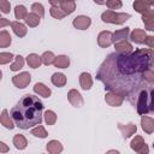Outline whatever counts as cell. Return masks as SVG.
Segmentation results:
<instances>
[{"label": "cell", "instance_id": "cell-1", "mask_svg": "<svg viewBox=\"0 0 154 154\" xmlns=\"http://www.w3.org/2000/svg\"><path fill=\"white\" fill-rule=\"evenodd\" d=\"M153 49L141 48L126 54H109L101 64L96 79L105 84L108 91H116L128 96L134 103L140 89L144 88L143 72L152 69Z\"/></svg>", "mask_w": 154, "mask_h": 154}, {"label": "cell", "instance_id": "cell-2", "mask_svg": "<svg viewBox=\"0 0 154 154\" xmlns=\"http://www.w3.org/2000/svg\"><path fill=\"white\" fill-rule=\"evenodd\" d=\"M43 105L41 100L31 94L23 95L16 106L12 107L10 114L14 124L20 129H29L42 122Z\"/></svg>", "mask_w": 154, "mask_h": 154}, {"label": "cell", "instance_id": "cell-3", "mask_svg": "<svg viewBox=\"0 0 154 154\" xmlns=\"http://www.w3.org/2000/svg\"><path fill=\"white\" fill-rule=\"evenodd\" d=\"M153 88H142L136 96V108L138 114H147L152 112L153 108Z\"/></svg>", "mask_w": 154, "mask_h": 154}, {"label": "cell", "instance_id": "cell-4", "mask_svg": "<svg viewBox=\"0 0 154 154\" xmlns=\"http://www.w3.org/2000/svg\"><path fill=\"white\" fill-rule=\"evenodd\" d=\"M131 16L129 13H124V12H120V13H117L112 10H107L105 11L102 14H101V19L102 22L105 23H112V24H123L125 23Z\"/></svg>", "mask_w": 154, "mask_h": 154}, {"label": "cell", "instance_id": "cell-5", "mask_svg": "<svg viewBox=\"0 0 154 154\" xmlns=\"http://www.w3.org/2000/svg\"><path fill=\"white\" fill-rule=\"evenodd\" d=\"M130 147L132 150H135L138 154H148L149 153V148H148L147 143L144 142V140L142 138V136H135V138L130 143Z\"/></svg>", "mask_w": 154, "mask_h": 154}, {"label": "cell", "instance_id": "cell-6", "mask_svg": "<svg viewBox=\"0 0 154 154\" xmlns=\"http://www.w3.org/2000/svg\"><path fill=\"white\" fill-rule=\"evenodd\" d=\"M30 81H31V75L29 72H20L19 75H16L12 77V83L19 89L28 87Z\"/></svg>", "mask_w": 154, "mask_h": 154}, {"label": "cell", "instance_id": "cell-7", "mask_svg": "<svg viewBox=\"0 0 154 154\" xmlns=\"http://www.w3.org/2000/svg\"><path fill=\"white\" fill-rule=\"evenodd\" d=\"M105 101H106L109 106L119 107V106H122V103H123V101H124V96L120 95L119 93H116V91H108V93H106V95H105Z\"/></svg>", "mask_w": 154, "mask_h": 154}, {"label": "cell", "instance_id": "cell-8", "mask_svg": "<svg viewBox=\"0 0 154 154\" xmlns=\"http://www.w3.org/2000/svg\"><path fill=\"white\" fill-rule=\"evenodd\" d=\"M67 100H69V102H70L72 106H75V107H81V106H83V103H84V100H83L81 93H79L78 90H76V89H71V90L67 93Z\"/></svg>", "mask_w": 154, "mask_h": 154}, {"label": "cell", "instance_id": "cell-9", "mask_svg": "<svg viewBox=\"0 0 154 154\" xmlns=\"http://www.w3.org/2000/svg\"><path fill=\"white\" fill-rule=\"evenodd\" d=\"M90 24H91V19H90L88 16H83V14L77 16V17L73 19V22H72V25H73L76 29H79V30H85V29H88V28L90 26Z\"/></svg>", "mask_w": 154, "mask_h": 154}, {"label": "cell", "instance_id": "cell-10", "mask_svg": "<svg viewBox=\"0 0 154 154\" xmlns=\"http://www.w3.org/2000/svg\"><path fill=\"white\" fill-rule=\"evenodd\" d=\"M97 43L100 47L102 48H107L109 47L112 43H113V40H112V32L111 31H101L97 36Z\"/></svg>", "mask_w": 154, "mask_h": 154}, {"label": "cell", "instance_id": "cell-11", "mask_svg": "<svg viewBox=\"0 0 154 154\" xmlns=\"http://www.w3.org/2000/svg\"><path fill=\"white\" fill-rule=\"evenodd\" d=\"M154 4V0H135L132 6L135 8L136 12L138 13H144L146 11H148L149 8H152Z\"/></svg>", "mask_w": 154, "mask_h": 154}, {"label": "cell", "instance_id": "cell-12", "mask_svg": "<svg viewBox=\"0 0 154 154\" xmlns=\"http://www.w3.org/2000/svg\"><path fill=\"white\" fill-rule=\"evenodd\" d=\"M118 129L120 130L122 135L124 138H129L131 137L136 131H137V126L134 124V123H129V124H120L118 123Z\"/></svg>", "mask_w": 154, "mask_h": 154}, {"label": "cell", "instance_id": "cell-13", "mask_svg": "<svg viewBox=\"0 0 154 154\" xmlns=\"http://www.w3.org/2000/svg\"><path fill=\"white\" fill-rule=\"evenodd\" d=\"M142 20L146 25V29L153 31L154 30V11L153 8H149L144 13H142Z\"/></svg>", "mask_w": 154, "mask_h": 154}, {"label": "cell", "instance_id": "cell-14", "mask_svg": "<svg viewBox=\"0 0 154 154\" xmlns=\"http://www.w3.org/2000/svg\"><path fill=\"white\" fill-rule=\"evenodd\" d=\"M114 48L119 54H126L132 52V45L128 40H122L118 42H114Z\"/></svg>", "mask_w": 154, "mask_h": 154}, {"label": "cell", "instance_id": "cell-15", "mask_svg": "<svg viewBox=\"0 0 154 154\" xmlns=\"http://www.w3.org/2000/svg\"><path fill=\"white\" fill-rule=\"evenodd\" d=\"M141 125H142V129L146 134H148V135L153 134V131H154V120H153V118L147 117L146 114H142Z\"/></svg>", "mask_w": 154, "mask_h": 154}, {"label": "cell", "instance_id": "cell-16", "mask_svg": "<svg viewBox=\"0 0 154 154\" xmlns=\"http://www.w3.org/2000/svg\"><path fill=\"white\" fill-rule=\"evenodd\" d=\"M79 84L82 87V89L84 90H89L93 85V79H91V76L90 73L88 72H82L79 75Z\"/></svg>", "mask_w": 154, "mask_h": 154}, {"label": "cell", "instance_id": "cell-17", "mask_svg": "<svg viewBox=\"0 0 154 154\" xmlns=\"http://www.w3.org/2000/svg\"><path fill=\"white\" fill-rule=\"evenodd\" d=\"M11 26H12V30L13 32L18 36V37H24L28 32V29L24 24H22L20 22H11Z\"/></svg>", "mask_w": 154, "mask_h": 154}, {"label": "cell", "instance_id": "cell-18", "mask_svg": "<svg viewBox=\"0 0 154 154\" xmlns=\"http://www.w3.org/2000/svg\"><path fill=\"white\" fill-rule=\"evenodd\" d=\"M0 123H1V125H4L6 129L12 130V129L14 128L13 120H12V118L10 117L7 109H4V111L1 112V116H0Z\"/></svg>", "mask_w": 154, "mask_h": 154}, {"label": "cell", "instance_id": "cell-19", "mask_svg": "<svg viewBox=\"0 0 154 154\" xmlns=\"http://www.w3.org/2000/svg\"><path fill=\"white\" fill-rule=\"evenodd\" d=\"M146 36H147V34H146L144 30H142V29H134L131 35H130V38L135 43H143Z\"/></svg>", "mask_w": 154, "mask_h": 154}, {"label": "cell", "instance_id": "cell-20", "mask_svg": "<svg viewBox=\"0 0 154 154\" xmlns=\"http://www.w3.org/2000/svg\"><path fill=\"white\" fill-rule=\"evenodd\" d=\"M34 91L42 97H49L52 94V90L47 85H45L43 83H36L34 85Z\"/></svg>", "mask_w": 154, "mask_h": 154}, {"label": "cell", "instance_id": "cell-21", "mask_svg": "<svg viewBox=\"0 0 154 154\" xmlns=\"http://www.w3.org/2000/svg\"><path fill=\"white\" fill-rule=\"evenodd\" d=\"M47 152L51 153V154H58V153H61L63 152V144L57 141V140H52L47 143Z\"/></svg>", "mask_w": 154, "mask_h": 154}, {"label": "cell", "instance_id": "cell-22", "mask_svg": "<svg viewBox=\"0 0 154 154\" xmlns=\"http://www.w3.org/2000/svg\"><path fill=\"white\" fill-rule=\"evenodd\" d=\"M54 66L55 67H59V69H67L69 65H70V58L67 55H58L54 58V61H53Z\"/></svg>", "mask_w": 154, "mask_h": 154}, {"label": "cell", "instance_id": "cell-23", "mask_svg": "<svg viewBox=\"0 0 154 154\" xmlns=\"http://www.w3.org/2000/svg\"><path fill=\"white\" fill-rule=\"evenodd\" d=\"M129 32H130V29L129 28H124V29H119L117 31H114L112 34V40L113 42H118V41H122V40H126L128 36H129Z\"/></svg>", "mask_w": 154, "mask_h": 154}, {"label": "cell", "instance_id": "cell-24", "mask_svg": "<svg viewBox=\"0 0 154 154\" xmlns=\"http://www.w3.org/2000/svg\"><path fill=\"white\" fill-rule=\"evenodd\" d=\"M26 63H28V65H29L30 67L37 69V67L41 66L42 60H41V57H38V55L35 54V53H31V54H28V57H26Z\"/></svg>", "mask_w": 154, "mask_h": 154}, {"label": "cell", "instance_id": "cell-25", "mask_svg": "<svg viewBox=\"0 0 154 154\" xmlns=\"http://www.w3.org/2000/svg\"><path fill=\"white\" fill-rule=\"evenodd\" d=\"M51 81H52V83L55 85V87H64L65 84H66V77H65V75L64 73H60V72H55V73H53L52 75V77H51Z\"/></svg>", "mask_w": 154, "mask_h": 154}, {"label": "cell", "instance_id": "cell-26", "mask_svg": "<svg viewBox=\"0 0 154 154\" xmlns=\"http://www.w3.org/2000/svg\"><path fill=\"white\" fill-rule=\"evenodd\" d=\"M59 7H60L66 14H70V13H72V12L76 10V2H75V0H64V1L59 5Z\"/></svg>", "mask_w": 154, "mask_h": 154}, {"label": "cell", "instance_id": "cell-27", "mask_svg": "<svg viewBox=\"0 0 154 154\" xmlns=\"http://www.w3.org/2000/svg\"><path fill=\"white\" fill-rule=\"evenodd\" d=\"M13 144H14V147L17 149H25L26 146H28V141H26V138L23 135L17 134L13 137Z\"/></svg>", "mask_w": 154, "mask_h": 154}, {"label": "cell", "instance_id": "cell-28", "mask_svg": "<svg viewBox=\"0 0 154 154\" xmlns=\"http://www.w3.org/2000/svg\"><path fill=\"white\" fill-rule=\"evenodd\" d=\"M24 20H25V23L29 25V26H31V28H35V26H37L38 24H40V17L37 16V14H35V13H28L26 16H25V18H24Z\"/></svg>", "mask_w": 154, "mask_h": 154}, {"label": "cell", "instance_id": "cell-29", "mask_svg": "<svg viewBox=\"0 0 154 154\" xmlns=\"http://www.w3.org/2000/svg\"><path fill=\"white\" fill-rule=\"evenodd\" d=\"M11 45V35L8 31L6 30H1L0 31V48H5L8 47Z\"/></svg>", "mask_w": 154, "mask_h": 154}, {"label": "cell", "instance_id": "cell-30", "mask_svg": "<svg viewBox=\"0 0 154 154\" xmlns=\"http://www.w3.org/2000/svg\"><path fill=\"white\" fill-rule=\"evenodd\" d=\"M49 12H51V16L53 18H55V19H63L65 16H67L59 6H52L49 8Z\"/></svg>", "mask_w": 154, "mask_h": 154}, {"label": "cell", "instance_id": "cell-31", "mask_svg": "<svg viewBox=\"0 0 154 154\" xmlns=\"http://www.w3.org/2000/svg\"><path fill=\"white\" fill-rule=\"evenodd\" d=\"M26 14H28V11H26L25 6H23V5H17V6L14 7V16H16L17 19H24Z\"/></svg>", "mask_w": 154, "mask_h": 154}, {"label": "cell", "instance_id": "cell-32", "mask_svg": "<svg viewBox=\"0 0 154 154\" xmlns=\"http://www.w3.org/2000/svg\"><path fill=\"white\" fill-rule=\"evenodd\" d=\"M45 122H46L47 125H53V124H55V122H57V114H55L53 111L47 109V111L45 112Z\"/></svg>", "mask_w": 154, "mask_h": 154}, {"label": "cell", "instance_id": "cell-33", "mask_svg": "<svg viewBox=\"0 0 154 154\" xmlns=\"http://www.w3.org/2000/svg\"><path fill=\"white\" fill-rule=\"evenodd\" d=\"M31 135H34L35 137H40V138H45V137H47V131H46V129L42 126V125H40L38 124V126H36V128H34L32 130H31Z\"/></svg>", "mask_w": 154, "mask_h": 154}, {"label": "cell", "instance_id": "cell-34", "mask_svg": "<svg viewBox=\"0 0 154 154\" xmlns=\"http://www.w3.org/2000/svg\"><path fill=\"white\" fill-rule=\"evenodd\" d=\"M31 12L35 13V14H37V16L41 18V17L45 16V7H43V5L40 4V2H35V4L31 5Z\"/></svg>", "mask_w": 154, "mask_h": 154}, {"label": "cell", "instance_id": "cell-35", "mask_svg": "<svg viewBox=\"0 0 154 154\" xmlns=\"http://www.w3.org/2000/svg\"><path fill=\"white\" fill-rule=\"evenodd\" d=\"M54 54H53V52H51V51H47V52H45L43 54H42V57H41V60H42V63L45 64V65H51V64H53V61H54Z\"/></svg>", "mask_w": 154, "mask_h": 154}, {"label": "cell", "instance_id": "cell-36", "mask_svg": "<svg viewBox=\"0 0 154 154\" xmlns=\"http://www.w3.org/2000/svg\"><path fill=\"white\" fill-rule=\"evenodd\" d=\"M23 65H24L23 57L22 55H17V57H14V63L11 65V70L12 71H18V70H20L23 67Z\"/></svg>", "mask_w": 154, "mask_h": 154}, {"label": "cell", "instance_id": "cell-37", "mask_svg": "<svg viewBox=\"0 0 154 154\" xmlns=\"http://www.w3.org/2000/svg\"><path fill=\"white\" fill-rule=\"evenodd\" d=\"M13 58H14V57H13L12 53H8V52H2V53H0V65L8 64Z\"/></svg>", "mask_w": 154, "mask_h": 154}, {"label": "cell", "instance_id": "cell-38", "mask_svg": "<svg viewBox=\"0 0 154 154\" xmlns=\"http://www.w3.org/2000/svg\"><path fill=\"white\" fill-rule=\"evenodd\" d=\"M106 6L109 10H118L123 6L122 0H106Z\"/></svg>", "mask_w": 154, "mask_h": 154}, {"label": "cell", "instance_id": "cell-39", "mask_svg": "<svg viewBox=\"0 0 154 154\" xmlns=\"http://www.w3.org/2000/svg\"><path fill=\"white\" fill-rule=\"evenodd\" d=\"M10 10H11L10 1L8 0H0V12L7 14V13H10Z\"/></svg>", "mask_w": 154, "mask_h": 154}, {"label": "cell", "instance_id": "cell-40", "mask_svg": "<svg viewBox=\"0 0 154 154\" xmlns=\"http://www.w3.org/2000/svg\"><path fill=\"white\" fill-rule=\"evenodd\" d=\"M143 43H146L150 49H153L154 48V36H146Z\"/></svg>", "mask_w": 154, "mask_h": 154}, {"label": "cell", "instance_id": "cell-41", "mask_svg": "<svg viewBox=\"0 0 154 154\" xmlns=\"http://www.w3.org/2000/svg\"><path fill=\"white\" fill-rule=\"evenodd\" d=\"M10 24H11V22L7 18H1L0 17V28H5V26H7Z\"/></svg>", "mask_w": 154, "mask_h": 154}, {"label": "cell", "instance_id": "cell-42", "mask_svg": "<svg viewBox=\"0 0 154 154\" xmlns=\"http://www.w3.org/2000/svg\"><path fill=\"white\" fill-rule=\"evenodd\" d=\"M8 150H10L8 146H7V144H5L4 142H1V141H0V153H7Z\"/></svg>", "mask_w": 154, "mask_h": 154}, {"label": "cell", "instance_id": "cell-43", "mask_svg": "<svg viewBox=\"0 0 154 154\" xmlns=\"http://www.w3.org/2000/svg\"><path fill=\"white\" fill-rule=\"evenodd\" d=\"M49 1V4L52 5V6H59L64 0H48Z\"/></svg>", "mask_w": 154, "mask_h": 154}, {"label": "cell", "instance_id": "cell-44", "mask_svg": "<svg viewBox=\"0 0 154 154\" xmlns=\"http://www.w3.org/2000/svg\"><path fill=\"white\" fill-rule=\"evenodd\" d=\"M94 2L97 5H103V4H106V0H94Z\"/></svg>", "mask_w": 154, "mask_h": 154}, {"label": "cell", "instance_id": "cell-45", "mask_svg": "<svg viewBox=\"0 0 154 154\" xmlns=\"http://www.w3.org/2000/svg\"><path fill=\"white\" fill-rule=\"evenodd\" d=\"M1 78H2V72L0 71V81H1Z\"/></svg>", "mask_w": 154, "mask_h": 154}]
</instances>
